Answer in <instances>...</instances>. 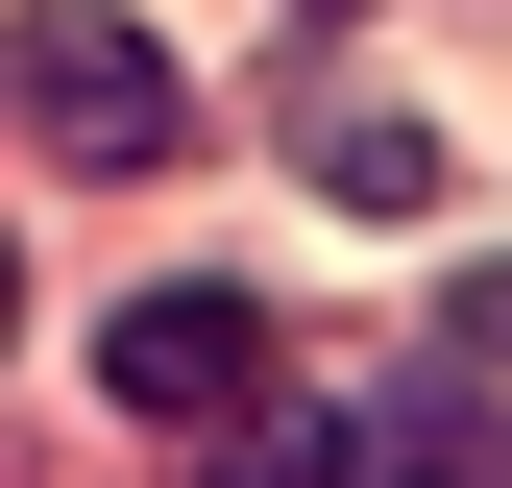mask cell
Wrapping results in <instances>:
<instances>
[{
    "mask_svg": "<svg viewBox=\"0 0 512 488\" xmlns=\"http://www.w3.org/2000/svg\"><path fill=\"white\" fill-rule=\"evenodd\" d=\"M0 74H25V122H49L74 171H171V147H196V98H171V49H147V25H98V0H74V25H25Z\"/></svg>",
    "mask_w": 512,
    "mask_h": 488,
    "instance_id": "2",
    "label": "cell"
},
{
    "mask_svg": "<svg viewBox=\"0 0 512 488\" xmlns=\"http://www.w3.org/2000/svg\"><path fill=\"white\" fill-rule=\"evenodd\" d=\"M98 391L147 415V440H244V415H293V366H269V293H244V269H171V293H122V318H98Z\"/></svg>",
    "mask_w": 512,
    "mask_h": 488,
    "instance_id": "1",
    "label": "cell"
},
{
    "mask_svg": "<svg viewBox=\"0 0 512 488\" xmlns=\"http://www.w3.org/2000/svg\"><path fill=\"white\" fill-rule=\"evenodd\" d=\"M0 318H25V293H0Z\"/></svg>",
    "mask_w": 512,
    "mask_h": 488,
    "instance_id": "6",
    "label": "cell"
},
{
    "mask_svg": "<svg viewBox=\"0 0 512 488\" xmlns=\"http://www.w3.org/2000/svg\"><path fill=\"white\" fill-rule=\"evenodd\" d=\"M366 488H512V440H464V415H391V464Z\"/></svg>",
    "mask_w": 512,
    "mask_h": 488,
    "instance_id": "4",
    "label": "cell"
},
{
    "mask_svg": "<svg viewBox=\"0 0 512 488\" xmlns=\"http://www.w3.org/2000/svg\"><path fill=\"white\" fill-rule=\"evenodd\" d=\"M439 342H464L488 391H512V269H464V293H439Z\"/></svg>",
    "mask_w": 512,
    "mask_h": 488,
    "instance_id": "5",
    "label": "cell"
},
{
    "mask_svg": "<svg viewBox=\"0 0 512 488\" xmlns=\"http://www.w3.org/2000/svg\"><path fill=\"white\" fill-rule=\"evenodd\" d=\"M293 171H317L342 220H415V196H439V147H415V122L366 98V74H317V98H293Z\"/></svg>",
    "mask_w": 512,
    "mask_h": 488,
    "instance_id": "3",
    "label": "cell"
}]
</instances>
